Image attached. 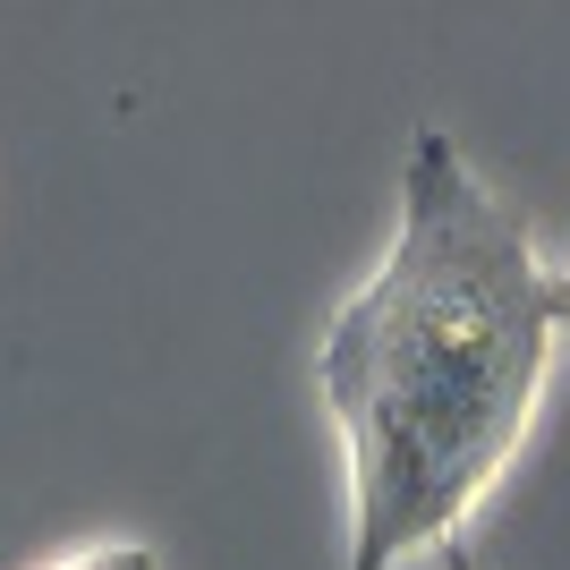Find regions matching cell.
<instances>
[{
    "mask_svg": "<svg viewBox=\"0 0 570 570\" xmlns=\"http://www.w3.org/2000/svg\"><path fill=\"white\" fill-rule=\"evenodd\" d=\"M546 282L528 222L443 128H417L392 247L315 341V392L350 469V570L452 553L520 460L562 341Z\"/></svg>",
    "mask_w": 570,
    "mask_h": 570,
    "instance_id": "obj_1",
    "label": "cell"
},
{
    "mask_svg": "<svg viewBox=\"0 0 570 570\" xmlns=\"http://www.w3.org/2000/svg\"><path fill=\"white\" fill-rule=\"evenodd\" d=\"M443 562H452V570H469V562H460V546H452V553H443Z\"/></svg>",
    "mask_w": 570,
    "mask_h": 570,
    "instance_id": "obj_4",
    "label": "cell"
},
{
    "mask_svg": "<svg viewBox=\"0 0 570 570\" xmlns=\"http://www.w3.org/2000/svg\"><path fill=\"white\" fill-rule=\"evenodd\" d=\"M546 307H553V333H570V273H553V282H546Z\"/></svg>",
    "mask_w": 570,
    "mask_h": 570,
    "instance_id": "obj_3",
    "label": "cell"
},
{
    "mask_svg": "<svg viewBox=\"0 0 570 570\" xmlns=\"http://www.w3.org/2000/svg\"><path fill=\"white\" fill-rule=\"evenodd\" d=\"M43 570H163V562H154V546H137V537H111V546L60 553V562H43Z\"/></svg>",
    "mask_w": 570,
    "mask_h": 570,
    "instance_id": "obj_2",
    "label": "cell"
}]
</instances>
